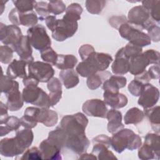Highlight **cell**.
<instances>
[{"label": "cell", "instance_id": "1", "mask_svg": "<svg viewBox=\"0 0 160 160\" xmlns=\"http://www.w3.org/2000/svg\"><path fill=\"white\" fill-rule=\"evenodd\" d=\"M112 60V56L109 54L94 51L77 65L76 71L81 76L88 78L98 72L106 70Z\"/></svg>", "mask_w": 160, "mask_h": 160}, {"label": "cell", "instance_id": "2", "mask_svg": "<svg viewBox=\"0 0 160 160\" xmlns=\"http://www.w3.org/2000/svg\"><path fill=\"white\" fill-rule=\"evenodd\" d=\"M112 134L111 146L118 153H121L126 149L133 151L142 145L141 137L131 129L122 128Z\"/></svg>", "mask_w": 160, "mask_h": 160}, {"label": "cell", "instance_id": "3", "mask_svg": "<svg viewBox=\"0 0 160 160\" xmlns=\"http://www.w3.org/2000/svg\"><path fill=\"white\" fill-rule=\"evenodd\" d=\"M88 124V119L81 113L66 115L61 121L60 126L66 132L68 136L86 134L85 130Z\"/></svg>", "mask_w": 160, "mask_h": 160}, {"label": "cell", "instance_id": "4", "mask_svg": "<svg viewBox=\"0 0 160 160\" xmlns=\"http://www.w3.org/2000/svg\"><path fill=\"white\" fill-rule=\"evenodd\" d=\"M159 52L154 49H148L129 59V72L136 76L146 70L149 64H159Z\"/></svg>", "mask_w": 160, "mask_h": 160}, {"label": "cell", "instance_id": "5", "mask_svg": "<svg viewBox=\"0 0 160 160\" xmlns=\"http://www.w3.org/2000/svg\"><path fill=\"white\" fill-rule=\"evenodd\" d=\"M118 31L122 38L139 47L142 48L151 43V40L147 34L128 22L122 24Z\"/></svg>", "mask_w": 160, "mask_h": 160}, {"label": "cell", "instance_id": "6", "mask_svg": "<svg viewBox=\"0 0 160 160\" xmlns=\"http://www.w3.org/2000/svg\"><path fill=\"white\" fill-rule=\"evenodd\" d=\"M22 96L26 103H31L41 108H49L51 106L49 94L38 86L24 87Z\"/></svg>", "mask_w": 160, "mask_h": 160}, {"label": "cell", "instance_id": "7", "mask_svg": "<svg viewBox=\"0 0 160 160\" xmlns=\"http://www.w3.org/2000/svg\"><path fill=\"white\" fill-rule=\"evenodd\" d=\"M128 22L142 31L148 29L155 24L152 19L149 12L142 6H136L132 8L128 12Z\"/></svg>", "mask_w": 160, "mask_h": 160}, {"label": "cell", "instance_id": "8", "mask_svg": "<svg viewBox=\"0 0 160 160\" xmlns=\"http://www.w3.org/2000/svg\"><path fill=\"white\" fill-rule=\"evenodd\" d=\"M31 46L39 51L51 46V40L46 28L42 24H36L30 27L27 31Z\"/></svg>", "mask_w": 160, "mask_h": 160}, {"label": "cell", "instance_id": "9", "mask_svg": "<svg viewBox=\"0 0 160 160\" xmlns=\"http://www.w3.org/2000/svg\"><path fill=\"white\" fill-rule=\"evenodd\" d=\"M93 148L92 153L94 154L97 159L100 160L104 159H117L112 151L109 150L111 146V138L101 134L94 138L92 140Z\"/></svg>", "mask_w": 160, "mask_h": 160}, {"label": "cell", "instance_id": "10", "mask_svg": "<svg viewBox=\"0 0 160 160\" xmlns=\"http://www.w3.org/2000/svg\"><path fill=\"white\" fill-rule=\"evenodd\" d=\"M78 28V22L70 21L62 18L58 19L56 27L52 32V37L57 41H64L72 37L76 32Z\"/></svg>", "mask_w": 160, "mask_h": 160}, {"label": "cell", "instance_id": "11", "mask_svg": "<svg viewBox=\"0 0 160 160\" xmlns=\"http://www.w3.org/2000/svg\"><path fill=\"white\" fill-rule=\"evenodd\" d=\"M29 75L32 76L39 82H48L54 74L52 66L42 61H34L28 64Z\"/></svg>", "mask_w": 160, "mask_h": 160}, {"label": "cell", "instance_id": "12", "mask_svg": "<svg viewBox=\"0 0 160 160\" xmlns=\"http://www.w3.org/2000/svg\"><path fill=\"white\" fill-rule=\"evenodd\" d=\"M22 36L21 30L18 26L0 23V40L4 45L13 46L19 41Z\"/></svg>", "mask_w": 160, "mask_h": 160}, {"label": "cell", "instance_id": "13", "mask_svg": "<svg viewBox=\"0 0 160 160\" xmlns=\"http://www.w3.org/2000/svg\"><path fill=\"white\" fill-rule=\"evenodd\" d=\"M159 98V89L151 84L147 83L144 86L143 89L138 101V103L144 109H149L154 107L156 104Z\"/></svg>", "mask_w": 160, "mask_h": 160}, {"label": "cell", "instance_id": "14", "mask_svg": "<svg viewBox=\"0 0 160 160\" xmlns=\"http://www.w3.org/2000/svg\"><path fill=\"white\" fill-rule=\"evenodd\" d=\"M83 112L89 116L106 118L108 109L104 101L99 99H89L82 106Z\"/></svg>", "mask_w": 160, "mask_h": 160}, {"label": "cell", "instance_id": "15", "mask_svg": "<svg viewBox=\"0 0 160 160\" xmlns=\"http://www.w3.org/2000/svg\"><path fill=\"white\" fill-rule=\"evenodd\" d=\"M9 20L14 25H22L24 26H34L38 23L39 18L34 11L28 13L20 12L16 8L9 13Z\"/></svg>", "mask_w": 160, "mask_h": 160}, {"label": "cell", "instance_id": "16", "mask_svg": "<svg viewBox=\"0 0 160 160\" xmlns=\"http://www.w3.org/2000/svg\"><path fill=\"white\" fill-rule=\"evenodd\" d=\"M11 48L18 54L21 60L25 61L28 64L34 62L31 44L28 36L22 35L19 41Z\"/></svg>", "mask_w": 160, "mask_h": 160}, {"label": "cell", "instance_id": "17", "mask_svg": "<svg viewBox=\"0 0 160 160\" xmlns=\"http://www.w3.org/2000/svg\"><path fill=\"white\" fill-rule=\"evenodd\" d=\"M25 150L19 144L16 138H6L0 142V153L4 157H14L24 152Z\"/></svg>", "mask_w": 160, "mask_h": 160}, {"label": "cell", "instance_id": "18", "mask_svg": "<svg viewBox=\"0 0 160 160\" xmlns=\"http://www.w3.org/2000/svg\"><path fill=\"white\" fill-rule=\"evenodd\" d=\"M89 146V141L86 134L68 136L65 147L77 154L86 152Z\"/></svg>", "mask_w": 160, "mask_h": 160}, {"label": "cell", "instance_id": "19", "mask_svg": "<svg viewBox=\"0 0 160 160\" xmlns=\"http://www.w3.org/2000/svg\"><path fill=\"white\" fill-rule=\"evenodd\" d=\"M39 149L41 151L42 159L59 160L62 159L61 149L51 142L48 138L43 140L39 144Z\"/></svg>", "mask_w": 160, "mask_h": 160}, {"label": "cell", "instance_id": "20", "mask_svg": "<svg viewBox=\"0 0 160 160\" xmlns=\"http://www.w3.org/2000/svg\"><path fill=\"white\" fill-rule=\"evenodd\" d=\"M7 98L6 105L8 109L11 111L19 110L24 104L22 96L19 90V83L16 82L13 89L6 94Z\"/></svg>", "mask_w": 160, "mask_h": 160}, {"label": "cell", "instance_id": "21", "mask_svg": "<svg viewBox=\"0 0 160 160\" xmlns=\"http://www.w3.org/2000/svg\"><path fill=\"white\" fill-rule=\"evenodd\" d=\"M129 59L126 58L122 52V48L119 49L116 54L115 59L112 66V72L115 75H124L129 72Z\"/></svg>", "mask_w": 160, "mask_h": 160}, {"label": "cell", "instance_id": "22", "mask_svg": "<svg viewBox=\"0 0 160 160\" xmlns=\"http://www.w3.org/2000/svg\"><path fill=\"white\" fill-rule=\"evenodd\" d=\"M104 101L106 105L109 106L112 109H120L125 107L128 102V98L120 92H109L104 91Z\"/></svg>", "mask_w": 160, "mask_h": 160}, {"label": "cell", "instance_id": "23", "mask_svg": "<svg viewBox=\"0 0 160 160\" xmlns=\"http://www.w3.org/2000/svg\"><path fill=\"white\" fill-rule=\"evenodd\" d=\"M106 118L108 120V131L111 134H114L121 129L124 126L122 123V113L116 109H111L108 111Z\"/></svg>", "mask_w": 160, "mask_h": 160}, {"label": "cell", "instance_id": "24", "mask_svg": "<svg viewBox=\"0 0 160 160\" xmlns=\"http://www.w3.org/2000/svg\"><path fill=\"white\" fill-rule=\"evenodd\" d=\"M28 64L22 60L13 59L8 65L6 75L12 79L17 78L24 79L27 76L26 66Z\"/></svg>", "mask_w": 160, "mask_h": 160}, {"label": "cell", "instance_id": "25", "mask_svg": "<svg viewBox=\"0 0 160 160\" xmlns=\"http://www.w3.org/2000/svg\"><path fill=\"white\" fill-rule=\"evenodd\" d=\"M127 79L125 77L119 75H111L102 83V89L104 91L109 92H119L121 88L125 87Z\"/></svg>", "mask_w": 160, "mask_h": 160}, {"label": "cell", "instance_id": "26", "mask_svg": "<svg viewBox=\"0 0 160 160\" xmlns=\"http://www.w3.org/2000/svg\"><path fill=\"white\" fill-rule=\"evenodd\" d=\"M38 122L43 124L46 127L54 126L58 121V116L56 111L49 108H39L36 115Z\"/></svg>", "mask_w": 160, "mask_h": 160}, {"label": "cell", "instance_id": "27", "mask_svg": "<svg viewBox=\"0 0 160 160\" xmlns=\"http://www.w3.org/2000/svg\"><path fill=\"white\" fill-rule=\"evenodd\" d=\"M47 88L49 91V96L51 106H54L59 101L62 97L61 82L57 78H52L48 82Z\"/></svg>", "mask_w": 160, "mask_h": 160}, {"label": "cell", "instance_id": "28", "mask_svg": "<svg viewBox=\"0 0 160 160\" xmlns=\"http://www.w3.org/2000/svg\"><path fill=\"white\" fill-rule=\"evenodd\" d=\"M59 76L66 89L74 88L79 82V78L77 72L73 69L61 70L59 74Z\"/></svg>", "mask_w": 160, "mask_h": 160}, {"label": "cell", "instance_id": "29", "mask_svg": "<svg viewBox=\"0 0 160 160\" xmlns=\"http://www.w3.org/2000/svg\"><path fill=\"white\" fill-rule=\"evenodd\" d=\"M38 110L37 107H28L24 112V116L20 119L21 125L25 128L32 129L36 126L38 121L36 114Z\"/></svg>", "mask_w": 160, "mask_h": 160}, {"label": "cell", "instance_id": "30", "mask_svg": "<svg viewBox=\"0 0 160 160\" xmlns=\"http://www.w3.org/2000/svg\"><path fill=\"white\" fill-rule=\"evenodd\" d=\"M68 135L66 132L61 126H58L54 130L49 132L48 139L55 144L59 149L65 147Z\"/></svg>", "mask_w": 160, "mask_h": 160}, {"label": "cell", "instance_id": "31", "mask_svg": "<svg viewBox=\"0 0 160 160\" xmlns=\"http://www.w3.org/2000/svg\"><path fill=\"white\" fill-rule=\"evenodd\" d=\"M111 76V74L109 71H101L100 72H96L92 75L88 77L86 81V84L88 88L91 90H95L100 87L107 79Z\"/></svg>", "mask_w": 160, "mask_h": 160}, {"label": "cell", "instance_id": "32", "mask_svg": "<svg viewBox=\"0 0 160 160\" xmlns=\"http://www.w3.org/2000/svg\"><path fill=\"white\" fill-rule=\"evenodd\" d=\"M19 144L24 150L28 149L34 139V134L31 129L26 128L16 131V136Z\"/></svg>", "mask_w": 160, "mask_h": 160}, {"label": "cell", "instance_id": "33", "mask_svg": "<svg viewBox=\"0 0 160 160\" xmlns=\"http://www.w3.org/2000/svg\"><path fill=\"white\" fill-rule=\"evenodd\" d=\"M77 62V58L72 54H58L55 66L61 70L72 69Z\"/></svg>", "mask_w": 160, "mask_h": 160}, {"label": "cell", "instance_id": "34", "mask_svg": "<svg viewBox=\"0 0 160 160\" xmlns=\"http://www.w3.org/2000/svg\"><path fill=\"white\" fill-rule=\"evenodd\" d=\"M159 110L160 107L159 106H157L149 109H145L144 111V116H147L149 122H151L152 130L157 134L159 133Z\"/></svg>", "mask_w": 160, "mask_h": 160}, {"label": "cell", "instance_id": "35", "mask_svg": "<svg viewBox=\"0 0 160 160\" xmlns=\"http://www.w3.org/2000/svg\"><path fill=\"white\" fill-rule=\"evenodd\" d=\"M142 6L150 13L152 19L159 23L160 21V1L159 0H145L142 1Z\"/></svg>", "mask_w": 160, "mask_h": 160}, {"label": "cell", "instance_id": "36", "mask_svg": "<svg viewBox=\"0 0 160 160\" xmlns=\"http://www.w3.org/2000/svg\"><path fill=\"white\" fill-rule=\"evenodd\" d=\"M144 118V111L136 107L128 109L124 117L125 124H137L141 122Z\"/></svg>", "mask_w": 160, "mask_h": 160}, {"label": "cell", "instance_id": "37", "mask_svg": "<svg viewBox=\"0 0 160 160\" xmlns=\"http://www.w3.org/2000/svg\"><path fill=\"white\" fill-rule=\"evenodd\" d=\"M21 125V124L20 119H19L18 117L13 116H9L4 123L1 124L0 136H3L6 135L12 131H16L19 128Z\"/></svg>", "mask_w": 160, "mask_h": 160}, {"label": "cell", "instance_id": "38", "mask_svg": "<svg viewBox=\"0 0 160 160\" xmlns=\"http://www.w3.org/2000/svg\"><path fill=\"white\" fill-rule=\"evenodd\" d=\"M83 11L81 6L76 2L69 4L66 9L65 15L63 18L73 22H78L81 19V14Z\"/></svg>", "mask_w": 160, "mask_h": 160}, {"label": "cell", "instance_id": "39", "mask_svg": "<svg viewBox=\"0 0 160 160\" xmlns=\"http://www.w3.org/2000/svg\"><path fill=\"white\" fill-rule=\"evenodd\" d=\"M156 154L158 159L160 158V142L159 135L156 133H148L144 138V142Z\"/></svg>", "mask_w": 160, "mask_h": 160}, {"label": "cell", "instance_id": "40", "mask_svg": "<svg viewBox=\"0 0 160 160\" xmlns=\"http://www.w3.org/2000/svg\"><path fill=\"white\" fill-rule=\"evenodd\" d=\"M106 4V1L102 0H87L85 2L87 11L93 14H100Z\"/></svg>", "mask_w": 160, "mask_h": 160}, {"label": "cell", "instance_id": "41", "mask_svg": "<svg viewBox=\"0 0 160 160\" xmlns=\"http://www.w3.org/2000/svg\"><path fill=\"white\" fill-rule=\"evenodd\" d=\"M12 2L20 12L26 13L33 11L36 1L33 0H13Z\"/></svg>", "mask_w": 160, "mask_h": 160}, {"label": "cell", "instance_id": "42", "mask_svg": "<svg viewBox=\"0 0 160 160\" xmlns=\"http://www.w3.org/2000/svg\"><path fill=\"white\" fill-rule=\"evenodd\" d=\"M41 59L47 63L55 66L58 59V54L50 46L40 51Z\"/></svg>", "mask_w": 160, "mask_h": 160}, {"label": "cell", "instance_id": "43", "mask_svg": "<svg viewBox=\"0 0 160 160\" xmlns=\"http://www.w3.org/2000/svg\"><path fill=\"white\" fill-rule=\"evenodd\" d=\"M142 52V49L141 47L133 44L131 42H128L126 46L122 48L123 54L128 59L140 54Z\"/></svg>", "mask_w": 160, "mask_h": 160}, {"label": "cell", "instance_id": "44", "mask_svg": "<svg viewBox=\"0 0 160 160\" xmlns=\"http://www.w3.org/2000/svg\"><path fill=\"white\" fill-rule=\"evenodd\" d=\"M48 8L49 13H52L54 15H58L62 14L66 11V7L65 4L62 1L52 0L48 2Z\"/></svg>", "mask_w": 160, "mask_h": 160}, {"label": "cell", "instance_id": "45", "mask_svg": "<svg viewBox=\"0 0 160 160\" xmlns=\"http://www.w3.org/2000/svg\"><path fill=\"white\" fill-rule=\"evenodd\" d=\"M14 50L7 45L0 46V61L3 64H9L12 61Z\"/></svg>", "mask_w": 160, "mask_h": 160}, {"label": "cell", "instance_id": "46", "mask_svg": "<svg viewBox=\"0 0 160 160\" xmlns=\"http://www.w3.org/2000/svg\"><path fill=\"white\" fill-rule=\"evenodd\" d=\"M138 158L142 160H149V159H158V158L154 153V152L150 149L148 146H146L145 144H143V145H141L139 148L138 150Z\"/></svg>", "mask_w": 160, "mask_h": 160}, {"label": "cell", "instance_id": "47", "mask_svg": "<svg viewBox=\"0 0 160 160\" xmlns=\"http://www.w3.org/2000/svg\"><path fill=\"white\" fill-rule=\"evenodd\" d=\"M16 81L8 77L7 75L5 76L2 74L1 78V92L5 94L10 92L14 88Z\"/></svg>", "mask_w": 160, "mask_h": 160}, {"label": "cell", "instance_id": "48", "mask_svg": "<svg viewBox=\"0 0 160 160\" xmlns=\"http://www.w3.org/2000/svg\"><path fill=\"white\" fill-rule=\"evenodd\" d=\"M48 5V3L45 1H36L35 4L34 9L39 16V19L41 21L45 20L49 14Z\"/></svg>", "mask_w": 160, "mask_h": 160}, {"label": "cell", "instance_id": "49", "mask_svg": "<svg viewBox=\"0 0 160 160\" xmlns=\"http://www.w3.org/2000/svg\"><path fill=\"white\" fill-rule=\"evenodd\" d=\"M20 159L41 160L42 158L39 149L37 147H32L25 151L22 157L20 158Z\"/></svg>", "mask_w": 160, "mask_h": 160}, {"label": "cell", "instance_id": "50", "mask_svg": "<svg viewBox=\"0 0 160 160\" xmlns=\"http://www.w3.org/2000/svg\"><path fill=\"white\" fill-rule=\"evenodd\" d=\"M144 84L142 82L133 79L128 85V91L129 92L134 96L138 97L139 96L144 88Z\"/></svg>", "mask_w": 160, "mask_h": 160}, {"label": "cell", "instance_id": "51", "mask_svg": "<svg viewBox=\"0 0 160 160\" xmlns=\"http://www.w3.org/2000/svg\"><path fill=\"white\" fill-rule=\"evenodd\" d=\"M128 22L127 18L124 15L113 16L109 19V23L111 27L118 29L124 23Z\"/></svg>", "mask_w": 160, "mask_h": 160}, {"label": "cell", "instance_id": "52", "mask_svg": "<svg viewBox=\"0 0 160 160\" xmlns=\"http://www.w3.org/2000/svg\"><path fill=\"white\" fill-rule=\"evenodd\" d=\"M148 35L153 42H159L160 40V29L159 26L155 24L150 26L148 29Z\"/></svg>", "mask_w": 160, "mask_h": 160}, {"label": "cell", "instance_id": "53", "mask_svg": "<svg viewBox=\"0 0 160 160\" xmlns=\"http://www.w3.org/2000/svg\"><path fill=\"white\" fill-rule=\"evenodd\" d=\"M94 48L91 44H84L79 48V54L82 61L87 59L93 52H94Z\"/></svg>", "mask_w": 160, "mask_h": 160}, {"label": "cell", "instance_id": "54", "mask_svg": "<svg viewBox=\"0 0 160 160\" xmlns=\"http://www.w3.org/2000/svg\"><path fill=\"white\" fill-rule=\"evenodd\" d=\"M22 82L25 87H32L38 86L39 81L32 76L28 75L23 79Z\"/></svg>", "mask_w": 160, "mask_h": 160}, {"label": "cell", "instance_id": "55", "mask_svg": "<svg viewBox=\"0 0 160 160\" xmlns=\"http://www.w3.org/2000/svg\"><path fill=\"white\" fill-rule=\"evenodd\" d=\"M159 64H155L150 66L148 72L151 79H158L159 78Z\"/></svg>", "mask_w": 160, "mask_h": 160}, {"label": "cell", "instance_id": "56", "mask_svg": "<svg viewBox=\"0 0 160 160\" xmlns=\"http://www.w3.org/2000/svg\"><path fill=\"white\" fill-rule=\"evenodd\" d=\"M45 22L49 30H51V32H52L57 25L58 23V19L56 18L55 16H48L45 19Z\"/></svg>", "mask_w": 160, "mask_h": 160}, {"label": "cell", "instance_id": "57", "mask_svg": "<svg viewBox=\"0 0 160 160\" xmlns=\"http://www.w3.org/2000/svg\"><path fill=\"white\" fill-rule=\"evenodd\" d=\"M8 108L6 104H4L2 102H0V124L4 123L6 119L9 117L8 113Z\"/></svg>", "mask_w": 160, "mask_h": 160}, {"label": "cell", "instance_id": "58", "mask_svg": "<svg viewBox=\"0 0 160 160\" xmlns=\"http://www.w3.org/2000/svg\"><path fill=\"white\" fill-rule=\"evenodd\" d=\"M134 79H136L141 82H142V84H147V83H149V81H151V78L148 74V71H144V72H142V73L138 74V75H136L134 77Z\"/></svg>", "mask_w": 160, "mask_h": 160}, {"label": "cell", "instance_id": "59", "mask_svg": "<svg viewBox=\"0 0 160 160\" xmlns=\"http://www.w3.org/2000/svg\"><path fill=\"white\" fill-rule=\"evenodd\" d=\"M80 155L81 156H79V159H97V157L92 153L89 154V153L84 152Z\"/></svg>", "mask_w": 160, "mask_h": 160}, {"label": "cell", "instance_id": "60", "mask_svg": "<svg viewBox=\"0 0 160 160\" xmlns=\"http://www.w3.org/2000/svg\"><path fill=\"white\" fill-rule=\"evenodd\" d=\"M5 3H6V2H4V1H3L2 0L0 1V10H1L0 14H2V13L3 12L4 9V8H5L4 4H5Z\"/></svg>", "mask_w": 160, "mask_h": 160}]
</instances>
